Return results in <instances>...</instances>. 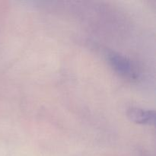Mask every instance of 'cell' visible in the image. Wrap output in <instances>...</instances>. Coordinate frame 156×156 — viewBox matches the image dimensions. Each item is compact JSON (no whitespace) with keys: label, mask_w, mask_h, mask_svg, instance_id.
I'll return each instance as SVG.
<instances>
[{"label":"cell","mask_w":156,"mask_h":156,"mask_svg":"<svg viewBox=\"0 0 156 156\" xmlns=\"http://www.w3.org/2000/svg\"><path fill=\"white\" fill-rule=\"evenodd\" d=\"M108 59L111 66L116 72L129 79H135L136 78V72L130 60L125 56L118 53H111L108 55Z\"/></svg>","instance_id":"cell-1"},{"label":"cell","mask_w":156,"mask_h":156,"mask_svg":"<svg viewBox=\"0 0 156 156\" xmlns=\"http://www.w3.org/2000/svg\"><path fill=\"white\" fill-rule=\"evenodd\" d=\"M127 117L131 121L139 124H153L155 123V111L140 108H129L127 110Z\"/></svg>","instance_id":"cell-2"}]
</instances>
